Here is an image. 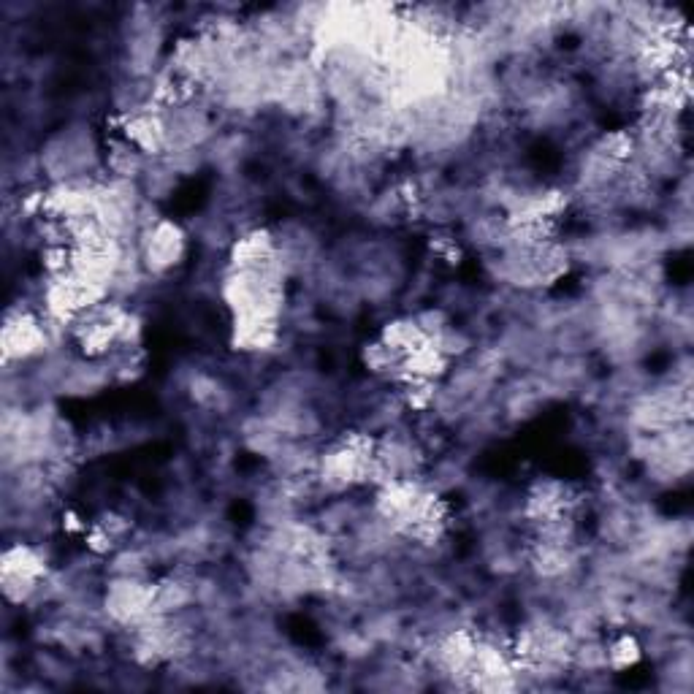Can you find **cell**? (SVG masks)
I'll list each match as a JSON object with an SVG mask.
<instances>
[{
	"instance_id": "obj_1",
	"label": "cell",
	"mask_w": 694,
	"mask_h": 694,
	"mask_svg": "<svg viewBox=\"0 0 694 694\" xmlns=\"http://www.w3.org/2000/svg\"><path fill=\"white\" fill-rule=\"evenodd\" d=\"M44 326L33 320L30 315H9L6 320V329H3V350H6V358H25L33 356L44 345Z\"/></svg>"
},
{
	"instance_id": "obj_2",
	"label": "cell",
	"mask_w": 694,
	"mask_h": 694,
	"mask_svg": "<svg viewBox=\"0 0 694 694\" xmlns=\"http://www.w3.org/2000/svg\"><path fill=\"white\" fill-rule=\"evenodd\" d=\"M179 253H182V234H179V228L169 226V223H160L150 234V242H147V261L155 269H163V266L177 263Z\"/></svg>"
},
{
	"instance_id": "obj_3",
	"label": "cell",
	"mask_w": 694,
	"mask_h": 694,
	"mask_svg": "<svg viewBox=\"0 0 694 694\" xmlns=\"http://www.w3.org/2000/svg\"><path fill=\"white\" fill-rule=\"evenodd\" d=\"M640 659V646L638 640L632 638V635H621V638H616L613 643L608 646V662L613 667H629L635 665Z\"/></svg>"
}]
</instances>
